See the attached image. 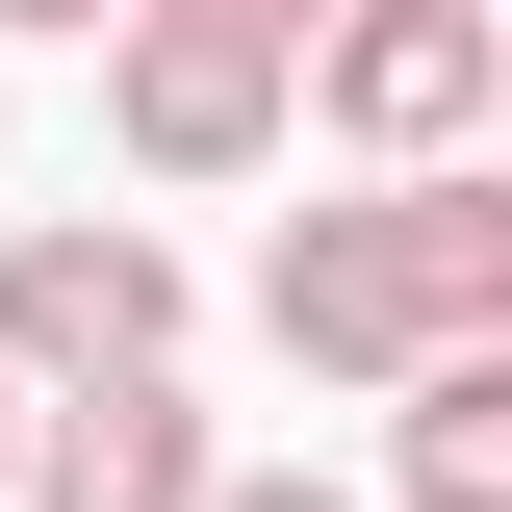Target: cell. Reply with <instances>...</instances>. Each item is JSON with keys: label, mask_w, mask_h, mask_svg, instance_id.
Masks as SVG:
<instances>
[{"label": "cell", "mask_w": 512, "mask_h": 512, "mask_svg": "<svg viewBox=\"0 0 512 512\" xmlns=\"http://www.w3.org/2000/svg\"><path fill=\"white\" fill-rule=\"evenodd\" d=\"M256 333L308 384H410V359H512V180H384V205H308L256 256Z\"/></svg>", "instance_id": "cell-1"}, {"label": "cell", "mask_w": 512, "mask_h": 512, "mask_svg": "<svg viewBox=\"0 0 512 512\" xmlns=\"http://www.w3.org/2000/svg\"><path fill=\"white\" fill-rule=\"evenodd\" d=\"M103 128L154 180H256L308 128V0H128L103 26Z\"/></svg>", "instance_id": "cell-2"}, {"label": "cell", "mask_w": 512, "mask_h": 512, "mask_svg": "<svg viewBox=\"0 0 512 512\" xmlns=\"http://www.w3.org/2000/svg\"><path fill=\"white\" fill-rule=\"evenodd\" d=\"M52 384H180V256L128 205H26L0 231V410H52Z\"/></svg>", "instance_id": "cell-3"}, {"label": "cell", "mask_w": 512, "mask_h": 512, "mask_svg": "<svg viewBox=\"0 0 512 512\" xmlns=\"http://www.w3.org/2000/svg\"><path fill=\"white\" fill-rule=\"evenodd\" d=\"M487 103H512V26L487 0H359V26H308V128H359L384 180H461Z\"/></svg>", "instance_id": "cell-4"}, {"label": "cell", "mask_w": 512, "mask_h": 512, "mask_svg": "<svg viewBox=\"0 0 512 512\" xmlns=\"http://www.w3.org/2000/svg\"><path fill=\"white\" fill-rule=\"evenodd\" d=\"M0 487H26V512H205L231 436H205V384H52Z\"/></svg>", "instance_id": "cell-5"}, {"label": "cell", "mask_w": 512, "mask_h": 512, "mask_svg": "<svg viewBox=\"0 0 512 512\" xmlns=\"http://www.w3.org/2000/svg\"><path fill=\"white\" fill-rule=\"evenodd\" d=\"M384 487L410 512H512V359H410L384 384Z\"/></svg>", "instance_id": "cell-6"}, {"label": "cell", "mask_w": 512, "mask_h": 512, "mask_svg": "<svg viewBox=\"0 0 512 512\" xmlns=\"http://www.w3.org/2000/svg\"><path fill=\"white\" fill-rule=\"evenodd\" d=\"M205 512H333V487H308V461H231V487H205Z\"/></svg>", "instance_id": "cell-7"}, {"label": "cell", "mask_w": 512, "mask_h": 512, "mask_svg": "<svg viewBox=\"0 0 512 512\" xmlns=\"http://www.w3.org/2000/svg\"><path fill=\"white\" fill-rule=\"evenodd\" d=\"M0 461H26V410H0Z\"/></svg>", "instance_id": "cell-8"}]
</instances>
